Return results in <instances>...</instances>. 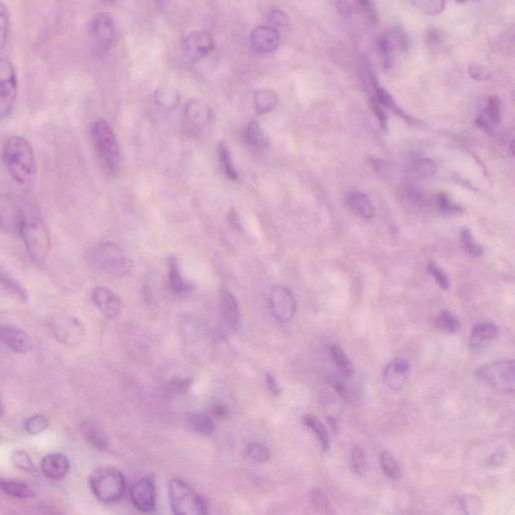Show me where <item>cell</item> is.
Masks as SVG:
<instances>
[{
	"mask_svg": "<svg viewBox=\"0 0 515 515\" xmlns=\"http://www.w3.org/2000/svg\"><path fill=\"white\" fill-rule=\"evenodd\" d=\"M2 160L9 176L17 185H31L36 174V160L27 138L9 136L2 147Z\"/></svg>",
	"mask_w": 515,
	"mask_h": 515,
	"instance_id": "1",
	"label": "cell"
},
{
	"mask_svg": "<svg viewBox=\"0 0 515 515\" xmlns=\"http://www.w3.org/2000/svg\"><path fill=\"white\" fill-rule=\"evenodd\" d=\"M18 232L34 263L47 260L52 248L50 231L43 218L32 209H20L17 218Z\"/></svg>",
	"mask_w": 515,
	"mask_h": 515,
	"instance_id": "2",
	"label": "cell"
},
{
	"mask_svg": "<svg viewBox=\"0 0 515 515\" xmlns=\"http://www.w3.org/2000/svg\"><path fill=\"white\" fill-rule=\"evenodd\" d=\"M90 488L98 500L115 503L123 498L126 489L125 478L119 469L112 466H101L92 472Z\"/></svg>",
	"mask_w": 515,
	"mask_h": 515,
	"instance_id": "3",
	"label": "cell"
},
{
	"mask_svg": "<svg viewBox=\"0 0 515 515\" xmlns=\"http://www.w3.org/2000/svg\"><path fill=\"white\" fill-rule=\"evenodd\" d=\"M91 136L99 157L106 167L116 172L120 167V150L114 131L105 119L100 118L92 124Z\"/></svg>",
	"mask_w": 515,
	"mask_h": 515,
	"instance_id": "4",
	"label": "cell"
},
{
	"mask_svg": "<svg viewBox=\"0 0 515 515\" xmlns=\"http://www.w3.org/2000/svg\"><path fill=\"white\" fill-rule=\"evenodd\" d=\"M169 496L174 515H209L204 499L183 480H170Z\"/></svg>",
	"mask_w": 515,
	"mask_h": 515,
	"instance_id": "5",
	"label": "cell"
},
{
	"mask_svg": "<svg viewBox=\"0 0 515 515\" xmlns=\"http://www.w3.org/2000/svg\"><path fill=\"white\" fill-rule=\"evenodd\" d=\"M483 383L499 392L514 393L515 365L514 360H502L484 365L477 370Z\"/></svg>",
	"mask_w": 515,
	"mask_h": 515,
	"instance_id": "6",
	"label": "cell"
},
{
	"mask_svg": "<svg viewBox=\"0 0 515 515\" xmlns=\"http://www.w3.org/2000/svg\"><path fill=\"white\" fill-rule=\"evenodd\" d=\"M94 260L106 273L118 277L126 275L132 268L131 260L118 246L112 243L99 245L94 251Z\"/></svg>",
	"mask_w": 515,
	"mask_h": 515,
	"instance_id": "7",
	"label": "cell"
},
{
	"mask_svg": "<svg viewBox=\"0 0 515 515\" xmlns=\"http://www.w3.org/2000/svg\"><path fill=\"white\" fill-rule=\"evenodd\" d=\"M17 75L13 64L8 59H0V122L8 118L15 109L17 99Z\"/></svg>",
	"mask_w": 515,
	"mask_h": 515,
	"instance_id": "8",
	"label": "cell"
},
{
	"mask_svg": "<svg viewBox=\"0 0 515 515\" xmlns=\"http://www.w3.org/2000/svg\"><path fill=\"white\" fill-rule=\"evenodd\" d=\"M52 334L57 341L68 346H75L84 340V325L79 319L72 316L57 317L52 323Z\"/></svg>",
	"mask_w": 515,
	"mask_h": 515,
	"instance_id": "9",
	"label": "cell"
},
{
	"mask_svg": "<svg viewBox=\"0 0 515 515\" xmlns=\"http://www.w3.org/2000/svg\"><path fill=\"white\" fill-rule=\"evenodd\" d=\"M270 307L274 318L281 323H286L295 315L297 303L287 287L277 285L271 291Z\"/></svg>",
	"mask_w": 515,
	"mask_h": 515,
	"instance_id": "10",
	"label": "cell"
},
{
	"mask_svg": "<svg viewBox=\"0 0 515 515\" xmlns=\"http://www.w3.org/2000/svg\"><path fill=\"white\" fill-rule=\"evenodd\" d=\"M183 50L190 62H199L213 50V36L208 31L190 32L183 41Z\"/></svg>",
	"mask_w": 515,
	"mask_h": 515,
	"instance_id": "11",
	"label": "cell"
},
{
	"mask_svg": "<svg viewBox=\"0 0 515 515\" xmlns=\"http://www.w3.org/2000/svg\"><path fill=\"white\" fill-rule=\"evenodd\" d=\"M130 495L133 505L139 512L148 514L155 508L156 487L151 478L146 477L138 480L131 488Z\"/></svg>",
	"mask_w": 515,
	"mask_h": 515,
	"instance_id": "12",
	"label": "cell"
},
{
	"mask_svg": "<svg viewBox=\"0 0 515 515\" xmlns=\"http://www.w3.org/2000/svg\"><path fill=\"white\" fill-rule=\"evenodd\" d=\"M92 32L102 54L111 50L115 38L114 20L109 13H98L92 22Z\"/></svg>",
	"mask_w": 515,
	"mask_h": 515,
	"instance_id": "13",
	"label": "cell"
},
{
	"mask_svg": "<svg viewBox=\"0 0 515 515\" xmlns=\"http://www.w3.org/2000/svg\"><path fill=\"white\" fill-rule=\"evenodd\" d=\"M92 300L104 316L115 319L121 314L123 303L121 298L107 287L99 286L92 291Z\"/></svg>",
	"mask_w": 515,
	"mask_h": 515,
	"instance_id": "14",
	"label": "cell"
},
{
	"mask_svg": "<svg viewBox=\"0 0 515 515\" xmlns=\"http://www.w3.org/2000/svg\"><path fill=\"white\" fill-rule=\"evenodd\" d=\"M250 43L255 52L260 54H270L279 47V31L270 25L258 27L251 34Z\"/></svg>",
	"mask_w": 515,
	"mask_h": 515,
	"instance_id": "15",
	"label": "cell"
},
{
	"mask_svg": "<svg viewBox=\"0 0 515 515\" xmlns=\"http://www.w3.org/2000/svg\"><path fill=\"white\" fill-rule=\"evenodd\" d=\"M0 341L16 353H27L32 349L29 335L13 326H0Z\"/></svg>",
	"mask_w": 515,
	"mask_h": 515,
	"instance_id": "16",
	"label": "cell"
},
{
	"mask_svg": "<svg viewBox=\"0 0 515 515\" xmlns=\"http://www.w3.org/2000/svg\"><path fill=\"white\" fill-rule=\"evenodd\" d=\"M185 120L190 129L201 131L208 126L211 119V108L204 101L192 99L185 106Z\"/></svg>",
	"mask_w": 515,
	"mask_h": 515,
	"instance_id": "17",
	"label": "cell"
},
{
	"mask_svg": "<svg viewBox=\"0 0 515 515\" xmlns=\"http://www.w3.org/2000/svg\"><path fill=\"white\" fill-rule=\"evenodd\" d=\"M71 464L68 457L59 453H52L43 457L41 469L43 474L52 480H62L70 472Z\"/></svg>",
	"mask_w": 515,
	"mask_h": 515,
	"instance_id": "18",
	"label": "cell"
},
{
	"mask_svg": "<svg viewBox=\"0 0 515 515\" xmlns=\"http://www.w3.org/2000/svg\"><path fill=\"white\" fill-rule=\"evenodd\" d=\"M410 365L404 360H395L388 363L383 370L386 385L393 390H402L408 379Z\"/></svg>",
	"mask_w": 515,
	"mask_h": 515,
	"instance_id": "19",
	"label": "cell"
},
{
	"mask_svg": "<svg viewBox=\"0 0 515 515\" xmlns=\"http://www.w3.org/2000/svg\"><path fill=\"white\" fill-rule=\"evenodd\" d=\"M220 313H222L225 325L230 330H236L239 324V320H240V311H239V305L238 302H237V299L234 298V296L231 292L224 290L220 293Z\"/></svg>",
	"mask_w": 515,
	"mask_h": 515,
	"instance_id": "20",
	"label": "cell"
},
{
	"mask_svg": "<svg viewBox=\"0 0 515 515\" xmlns=\"http://www.w3.org/2000/svg\"><path fill=\"white\" fill-rule=\"evenodd\" d=\"M346 204L353 213L363 220H372L374 216V206L365 193L351 192L346 195Z\"/></svg>",
	"mask_w": 515,
	"mask_h": 515,
	"instance_id": "21",
	"label": "cell"
},
{
	"mask_svg": "<svg viewBox=\"0 0 515 515\" xmlns=\"http://www.w3.org/2000/svg\"><path fill=\"white\" fill-rule=\"evenodd\" d=\"M501 120L500 100L495 96L489 97L487 100L484 115L478 117L476 123L484 130L491 131L498 126Z\"/></svg>",
	"mask_w": 515,
	"mask_h": 515,
	"instance_id": "22",
	"label": "cell"
},
{
	"mask_svg": "<svg viewBox=\"0 0 515 515\" xmlns=\"http://www.w3.org/2000/svg\"><path fill=\"white\" fill-rule=\"evenodd\" d=\"M80 432L87 441L93 447L100 451H105L109 447V440L105 432L96 423L85 421L80 424Z\"/></svg>",
	"mask_w": 515,
	"mask_h": 515,
	"instance_id": "23",
	"label": "cell"
},
{
	"mask_svg": "<svg viewBox=\"0 0 515 515\" xmlns=\"http://www.w3.org/2000/svg\"><path fill=\"white\" fill-rule=\"evenodd\" d=\"M498 335V328L493 323H477L471 331L469 344L473 348H477L483 342L494 339Z\"/></svg>",
	"mask_w": 515,
	"mask_h": 515,
	"instance_id": "24",
	"label": "cell"
},
{
	"mask_svg": "<svg viewBox=\"0 0 515 515\" xmlns=\"http://www.w3.org/2000/svg\"><path fill=\"white\" fill-rule=\"evenodd\" d=\"M278 94L270 89L257 91L254 96V108L257 114L264 115L272 112L278 105Z\"/></svg>",
	"mask_w": 515,
	"mask_h": 515,
	"instance_id": "25",
	"label": "cell"
},
{
	"mask_svg": "<svg viewBox=\"0 0 515 515\" xmlns=\"http://www.w3.org/2000/svg\"><path fill=\"white\" fill-rule=\"evenodd\" d=\"M0 491L11 498L17 499H27L36 496V492L29 485L16 480L0 479Z\"/></svg>",
	"mask_w": 515,
	"mask_h": 515,
	"instance_id": "26",
	"label": "cell"
},
{
	"mask_svg": "<svg viewBox=\"0 0 515 515\" xmlns=\"http://www.w3.org/2000/svg\"><path fill=\"white\" fill-rule=\"evenodd\" d=\"M246 142L252 148L263 150L270 145V140L256 121L250 122L246 128Z\"/></svg>",
	"mask_w": 515,
	"mask_h": 515,
	"instance_id": "27",
	"label": "cell"
},
{
	"mask_svg": "<svg viewBox=\"0 0 515 515\" xmlns=\"http://www.w3.org/2000/svg\"><path fill=\"white\" fill-rule=\"evenodd\" d=\"M376 50L385 70L392 69L395 62V47L392 38L388 36H379L376 41Z\"/></svg>",
	"mask_w": 515,
	"mask_h": 515,
	"instance_id": "28",
	"label": "cell"
},
{
	"mask_svg": "<svg viewBox=\"0 0 515 515\" xmlns=\"http://www.w3.org/2000/svg\"><path fill=\"white\" fill-rule=\"evenodd\" d=\"M303 423H304L306 427L309 428L313 432L316 438L318 439L322 451L323 452H327L330 446V436H328L327 430L324 427V425L322 424L318 418L312 415L305 416L303 418Z\"/></svg>",
	"mask_w": 515,
	"mask_h": 515,
	"instance_id": "29",
	"label": "cell"
},
{
	"mask_svg": "<svg viewBox=\"0 0 515 515\" xmlns=\"http://www.w3.org/2000/svg\"><path fill=\"white\" fill-rule=\"evenodd\" d=\"M169 285L172 292L176 294H183L190 290L188 284L183 281V276L179 271L178 262L176 257L170 258L169 261Z\"/></svg>",
	"mask_w": 515,
	"mask_h": 515,
	"instance_id": "30",
	"label": "cell"
},
{
	"mask_svg": "<svg viewBox=\"0 0 515 515\" xmlns=\"http://www.w3.org/2000/svg\"><path fill=\"white\" fill-rule=\"evenodd\" d=\"M331 355H332L333 362H334L335 367L339 370L340 374L344 376H351L354 372V367L351 360L347 358L344 351H342L341 347L339 346H332L330 348Z\"/></svg>",
	"mask_w": 515,
	"mask_h": 515,
	"instance_id": "31",
	"label": "cell"
},
{
	"mask_svg": "<svg viewBox=\"0 0 515 515\" xmlns=\"http://www.w3.org/2000/svg\"><path fill=\"white\" fill-rule=\"evenodd\" d=\"M436 171V163L430 158H417L411 162V172L418 178H430Z\"/></svg>",
	"mask_w": 515,
	"mask_h": 515,
	"instance_id": "32",
	"label": "cell"
},
{
	"mask_svg": "<svg viewBox=\"0 0 515 515\" xmlns=\"http://www.w3.org/2000/svg\"><path fill=\"white\" fill-rule=\"evenodd\" d=\"M0 286L11 296L22 301V302H25L29 298V293H27L24 287H22V285L15 281L13 278L8 277L6 274L0 273Z\"/></svg>",
	"mask_w": 515,
	"mask_h": 515,
	"instance_id": "33",
	"label": "cell"
},
{
	"mask_svg": "<svg viewBox=\"0 0 515 515\" xmlns=\"http://www.w3.org/2000/svg\"><path fill=\"white\" fill-rule=\"evenodd\" d=\"M402 197L407 202H410L411 206H418V208L426 206V195L417 185L414 183H406L402 185Z\"/></svg>",
	"mask_w": 515,
	"mask_h": 515,
	"instance_id": "34",
	"label": "cell"
},
{
	"mask_svg": "<svg viewBox=\"0 0 515 515\" xmlns=\"http://www.w3.org/2000/svg\"><path fill=\"white\" fill-rule=\"evenodd\" d=\"M379 460H381V469H383L386 476L394 480L400 479L402 477L401 467L388 451H383L381 453V456H379Z\"/></svg>",
	"mask_w": 515,
	"mask_h": 515,
	"instance_id": "35",
	"label": "cell"
},
{
	"mask_svg": "<svg viewBox=\"0 0 515 515\" xmlns=\"http://www.w3.org/2000/svg\"><path fill=\"white\" fill-rule=\"evenodd\" d=\"M190 425L197 433L209 436L215 430V424L209 416L204 414H195L190 418Z\"/></svg>",
	"mask_w": 515,
	"mask_h": 515,
	"instance_id": "36",
	"label": "cell"
},
{
	"mask_svg": "<svg viewBox=\"0 0 515 515\" xmlns=\"http://www.w3.org/2000/svg\"><path fill=\"white\" fill-rule=\"evenodd\" d=\"M435 325L439 330L445 333H455L459 330L460 321L447 310H444L437 316Z\"/></svg>",
	"mask_w": 515,
	"mask_h": 515,
	"instance_id": "37",
	"label": "cell"
},
{
	"mask_svg": "<svg viewBox=\"0 0 515 515\" xmlns=\"http://www.w3.org/2000/svg\"><path fill=\"white\" fill-rule=\"evenodd\" d=\"M218 158H220V164H222L223 169L225 176L227 178L232 179V181H238L239 174L237 170L234 169L233 161H232L231 153H230L229 148L225 143H220L218 145Z\"/></svg>",
	"mask_w": 515,
	"mask_h": 515,
	"instance_id": "38",
	"label": "cell"
},
{
	"mask_svg": "<svg viewBox=\"0 0 515 515\" xmlns=\"http://www.w3.org/2000/svg\"><path fill=\"white\" fill-rule=\"evenodd\" d=\"M156 103L167 109H174L179 103V95L176 90L171 88H160L156 90Z\"/></svg>",
	"mask_w": 515,
	"mask_h": 515,
	"instance_id": "39",
	"label": "cell"
},
{
	"mask_svg": "<svg viewBox=\"0 0 515 515\" xmlns=\"http://www.w3.org/2000/svg\"><path fill=\"white\" fill-rule=\"evenodd\" d=\"M10 16L6 4L0 2V59L8 43Z\"/></svg>",
	"mask_w": 515,
	"mask_h": 515,
	"instance_id": "40",
	"label": "cell"
},
{
	"mask_svg": "<svg viewBox=\"0 0 515 515\" xmlns=\"http://www.w3.org/2000/svg\"><path fill=\"white\" fill-rule=\"evenodd\" d=\"M50 426V420L43 415H34L24 423L25 431L31 436L43 433Z\"/></svg>",
	"mask_w": 515,
	"mask_h": 515,
	"instance_id": "41",
	"label": "cell"
},
{
	"mask_svg": "<svg viewBox=\"0 0 515 515\" xmlns=\"http://www.w3.org/2000/svg\"><path fill=\"white\" fill-rule=\"evenodd\" d=\"M461 243L465 253L471 257L482 256L483 249L481 246L475 241L472 234L468 229H464L461 232Z\"/></svg>",
	"mask_w": 515,
	"mask_h": 515,
	"instance_id": "42",
	"label": "cell"
},
{
	"mask_svg": "<svg viewBox=\"0 0 515 515\" xmlns=\"http://www.w3.org/2000/svg\"><path fill=\"white\" fill-rule=\"evenodd\" d=\"M10 460L13 466L20 469V470L25 471V472H32V471L36 470V467H34L31 456L24 450H15L11 454Z\"/></svg>",
	"mask_w": 515,
	"mask_h": 515,
	"instance_id": "43",
	"label": "cell"
},
{
	"mask_svg": "<svg viewBox=\"0 0 515 515\" xmlns=\"http://www.w3.org/2000/svg\"><path fill=\"white\" fill-rule=\"evenodd\" d=\"M411 6H416L418 10L427 15H438L445 9L446 2L440 0H418L411 2Z\"/></svg>",
	"mask_w": 515,
	"mask_h": 515,
	"instance_id": "44",
	"label": "cell"
},
{
	"mask_svg": "<svg viewBox=\"0 0 515 515\" xmlns=\"http://www.w3.org/2000/svg\"><path fill=\"white\" fill-rule=\"evenodd\" d=\"M351 467H353L354 473L358 475L363 476L367 473V455L362 448H353L351 452Z\"/></svg>",
	"mask_w": 515,
	"mask_h": 515,
	"instance_id": "45",
	"label": "cell"
},
{
	"mask_svg": "<svg viewBox=\"0 0 515 515\" xmlns=\"http://www.w3.org/2000/svg\"><path fill=\"white\" fill-rule=\"evenodd\" d=\"M461 507L465 515H483V505L477 496H463L461 499Z\"/></svg>",
	"mask_w": 515,
	"mask_h": 515,
	"instance_id": "46",
	"label": "cell"
},
{
	"mask_svg": "<svg viewBox=\"0 0 515 515\" xmlns=\"http://www.w3.org/2000/svg\"><path fill=\"white\" fill-rule=\"evenodd\" d=\"M247 453L251 458L255 460V461L260 462V463L268 461L271 456L269 450L258 443L250 444L248 446Z\"/></svg>",
	"mask_w": 515,
	"mask_h": 515,
	"instance_id": "47",
	"label": "cell"
},
{
	"mask_svg": "<svg viewBox=\"0 0 515 515\" xmlns=\"http://www.w3.org/2000/svg\"><path fill=\"white\" fill-rule=\"evenodd\" d=\"M437 204H438V208L442 213H458L461 211L458 204L451 201L450 197L446 193H440L437 197Z\"/></svg>",
	"mask_w": 515,
	"mask_h": 515,
	"instance_id": "48",
	"label": "cell"
},
{
	"mask_svg": "<svg viewBox=\"0 0 515 515\" xmlns=\"http://www.w3.org/2000/svg\"><path fill=\"white\" fill-rule=\"evenodd\" d=\"M429 272L433 276L434 279L438 283L439 286L443 290H447L449 288V280H448L447 275L437 264L430 263L428 266Z\"/></svg>",
	"mask_w": 515,
	"mask_h": 515,
	"instance_id": "49",
	"label": "cell"
},
{
	"mask_svg": "<svg viewBox=\"0 0 515 515\" xmlns=\"http://www.w3.org/2000/svg\"><path fill=\"white\" fill-rule=\"evenodd\" d=\"M269 22L271 24L270 27L276 29L278 27H285L289 24L288 16L284 11L275 9V10H272L269 13Z\"/></svg>",
	"mask_w": 515,
	"mask_h": 515,
	"instance_id": "50",
	"label": "cell"
},
{
	"mask_svg": "<svg viewBox=\"0 0 515 515\" xmlns=\"http://www.w3.org/2000/svg\"><path fill=\"white\" fill-rule=\"evenodd\" d=\"M192 385V381L190 379H174L167 385V390L177 394V393L185 392Z\"/></svg>",
	"mask_w": 515,
	"mask_h": 515,
	"instance_id": "51",
	"label": "cell"
},
{
	"mask_svg": "<svg viewBox=\"0 0 515 515\" xmlns=\"http://www.w3.org/2000/svg\"><path fill=\"white\" fill-rule=\"evenodd\" d=\"M311 500L315 507L319 508L322 512H325V514L330 512V502H328L327 498L324 495L323 492L315 489L311 493Z\"/></svg>",
	"mask_w": 515,
	"mask_h": 515,
	"instance_id": "52",
	"label": "cell"
},
{
	"mask_svg": "<svg viewBox=\"0 0 515 515\" xmlns=\"http://www.w3.org/2000/svg\"><path fill=\"white\" fill-rule=\"evenodd\" d=\"M468 72L473 80H479V82L488 80L491 78L489 71L484 66H480V64H471L469 66Z\"/></svg>",
	"mask_w": 515,
	"mask_h": 515,
	"instance_id": "53",
	"label": "cell"
},
{
	"mask_svg": "<svg viewBox=\"0 0 515 515\" xmlns=\"http://www.w3.org/2000/svg\"><path fill=\"white\" fill-rule=\"evenodd\" d=\"M266 383L267 386H268L269 390H270L274 395L280 394V386L278 385L277 381H276V379L273 376H271V374H268V376H267Z\"/></svg>",
	"mask_w": 515,
	"mask_h": 515,
	"instance_id": "54",
	"label": "cell"
},
{
	"mask_svg": "<svg viewBox=\"0 0 515 515\" xmlns=\"http://www.w3.org/2000/svg\"><path fill=\"white\" fill-rule=\"evenodd\" d=\"M216 416L220 418H224L227 416V410L223 406H217L215 408Z\"/></svg>",
	"mask_w": 515,
	"mask_h": 515,
	"instance_id": "55",
	"label": "cell"
},
{
	"mask_svg": "<svg viewBox=\"0 0 515 515\" xmlns=\"http://www.w3.org/2000/svg\"><path fill=\"white\" fill-rule=\"evenodd\" d=\"M229 220H230V223H231L232 225H234V227H238V225H239L238 217H237L236 213H234V211H232V213H230Z\"/></svg>",
	"mask_w": 515,
	"mask_h": 515,
	"instance_id": "56",
	"label": "cell"
},
{
	"mask_svg": "<svg viewBox=\"0 0 515 515\" xmlns=\"http://www.w3.org/2000/svg\"><path fill=\"white\" fill-rule=\"evenodd\" d=\"M4 415V406L2 404L1 399H0V417Z\"/></svg>",
	"mask_w": 515,
	"mask_h": 515,
	"instance_id": "57",
	"label": "cell"
}]
</instances>
